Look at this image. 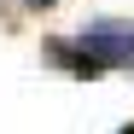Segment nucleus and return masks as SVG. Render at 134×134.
<instances>
[{
	"label": "nucleus",
	"mask_w": 134,
	"mask_h": 134,
	"mask_svg": "<svg viewBox=\"0 0 134 134\" xmlns=\"http://www.w3.org/2000/svg\"><path fill=\"white\" fill-rule=\"evenodd\" d=\"M24 6H29V12H41V6H64V0H24Z\"/></svg>",
	"instance_id": "3"
},
{
	"label": "nucleus",
	"mask_w": 134,
	"mask_h": 134,
	"mask_svg": "<svg viewBox=\"0 0 134 134\" xmlns=\"http://www.w3.org/2000/svg\"><path fill=\"white\" fill-rule=\"evenodd\" d=\"M117 134H134V122H128V128H117Z\"/></svg>",
	"instance_id": "4"
},
{
	"label": "nucleus",
	"mask_w": 134,
	"mask_h": 134,
	"mask_svg": "<svg viewBox=\"0 0 134 134\" xmlns=\"http://www.w3.org/2000/svg\"><path fill=\"white\" fill-rule=\"evenodd\" d=\"M41 53H47V64H64V70H70V76H82V82H93V76H105L99 64H93V58H87V53L76 47V41H47Z\"/></svg>",
	"instance_id": "2"
},
{
	"label": "nucleus",
	"mask_w": 134,
	"mask_h": 134,
	"mask_svg": "<svg viewBox=\"0 0 134 134\" xmlns=\"http://www.w3.org/2000/svg\"><path fill=\"white\" fill-rule=\"evenodd\" d=\"M128 70H134V53H128Z\"/></svg>",
	"instance_id": "5"
},
{
	"label": "nucleus",
	"mask_w": 134,
	"mask_h": 134,
	"mask_svg": "<svg viewBox=\"0 0 134 134\" xmlns=\"http://www.w3.org/2000/svg\"><path fill=\"white\" fill-rule=\"evenodd\" d=\"M76 47L99 64V70H128V53H134V24L122 18H93V24L76 29Z\"/></svg>",
	"instance_id": "1"
}]
</instances>
